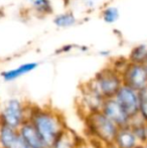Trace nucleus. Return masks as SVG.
I'll return each instance as SVG.
<instances>
[{"label": "nucleus", "instance_id": "9b49d317", "mask_svg": "<svg viewBox=\"0 0 147 148\" xmlns=\"http://www.w3.org/2000/svg\"><path fill=\"white\" fill-rule=\"evenodd\" d=\"M84 143L80 136L71 129L64 130L53 142L51 148H83Z\"/></svg>", "mask_w": 147, "mask_h": 148}, {"label": "nucleus", "instance_id": "f257e3e1", "mask_svg": "<svg viewBox=\"0 0 147 148\" xmlns=\"http://www.w3.org/2000/svg\"><path fill=\"white\" fill-rule=\"evenodd\" d=\"M28 121L34 126L47 147H51L57 136L68 128L63 114L51 107L30 104Z\"/></svg>", "mask_w": 147, "mask_h": 148}, {"label": "nucleus", "instance_id": "4be33fe9", "mask_svg": "<svg viewBox=\"0 0 147 148\" xmlns=\"http://www.w3.org/2000/svg\"><path fill=\"white\" fill-rule=\"evenodd\" d=\"M136 148H142V145H141V144H139V145H138V146L136 147Z\"/></svg>", "mask_w": 147, "mask_h": 148}, {"label": "nucleus", "instance_id": "6e6552de", "mask_svg": "<svg viewBox=\"0 0 147 148\" xmlns=\"http://www.w3.org/2000/svg\"><path fill=\"white\" fill-rule=\"evenodd\" d=\"M101 112L119 128L129 126L131 122V118L129 117V115L124 111L123 108L116 102L114 98L105 100Z\"/></svg>", "mask_w": 147, "mask_h": 148}, {"label": "nucleus", "instance_id": "20e7f679", "mask_svg": "<svg viewBox=\"0 0 147 148\" xmlns=\"http://www.w3.org/2000/svg\"><path fill=\"white\" fill-rule=\"evenodd\" d=\"M89 83L105 100L115 97L123 85L121 74L110 66L99 71Z\"/></svg>", "mask_w": 147, "mask_h": 148}, {"label": "nucleus", "instance_id": "dca6fc26", "mask_svg": "<svg viewBox=\"0 0 147 148\" xmlns=\"http://www.w3.org/2000/svg\"><path fill=\"white\" fill-rule=\"evenodd\" d=\"M127 59L129 62L132 64H143L147 60V45L141 43V45H135L130 51Z\"/></svg>", "mask_w": 147, "mask_h": 148}, {"label": "nucleus", "instance_id": "9d476101", "mask_svg": "<svg viewBox=\"0 0 147 148\" xmlns=\"http://www.w3.org/2000/svg\"><path fill=\"white\" fill-rule=\"evenodd\" d=\"M0 148H29L19 136L18 130L0 125Z\"/></svg>", "mask_w": 147, "mask_h": 148}, {"label": "nucleus", "instance_id": "a211bd4d", "mask_svg": "<svg viewBox=\"0 0 147 148\" xmlns=\"http://www.w3.org/2000/svg\"><path fill=\"white\" fill-rule=\"evenodd\" d=\"M120 17V12L117 7L110 6V7L105 8L102 11V18L106 23L112 24L115 23Z\"/></svg>", "mask_w": 147, "mask_h": 148}, {"label": "nucleus", "instance_id": "aec40b11", "mask_svg": "<svg viewBox=\"0 0 147 148\" xmlns=\"http://www.w3.org/2000/svg\"><path fill=\"white\" fill-rule=\"evenodd\" d=\"M91 144L93 145L94 148H112L111 146H101V145H95V144H93V143H91Z\"/></svg>", "mask_w": 147, "mask_h": 148}, {"label": "nucleus", "instance_id": "2eb2a0df", "mask_svg": "<svg viewBox=\"0 0 147 148\" xmlns=\"http://www.w3.org/2000/svg\"><path fill=\"white\" fill-rule=\"evenodd\" d=\"M53 24L59 28H69L77 23V17L72 11H65L59 13L53 17Z\"/></svg>", "mask_w": 147, "mask_h": 148}, {"label": "nucleus", "instance_id": "f03ea898", "mask_svg": "<svg viewBox=\"0 0 147 148\" xmlns=\"http://www.w3.org/2000/svg\"><path fill=\"white\" fill-rule=\"evenodd\" d=\"M84 130L91 143L101 146H111L119 127L102 112L89 114L84 118Z\"/></svg>", "mask_w": 147, "mask_h": 148}, {"label": "nucleus", "instance_id": "6ab92c4d", "mask_svg": "<svg viewBox=\"0 0 147 148\" xmlns=\"http://www.w3.org/2000/svg\"><path fill=\"white\" fill-rule=\"evenodd\" d=\"M140 102H139V113L138 116L147 123V89L139 92Z\"/></svg>", "mask_w": 147, "mask_h": 148}, {"label": "nucleus", "instance_id": "412c9836", "mask_svg": "<svg viewBox=\"0 0 147 148\" xmlns=\"http://www.w3.org/2000/svg\"><path fill=\"white\" fill-rule=\"evenodd\" d=\"M142 66H143V68H144V70H145V72H146V74H147V60L145 62H144L143 64H142Z\"/></svg>", "mask_w": 147, "mask_h": 148}, {"label": "nucleus", "instance_id": "39448f33", "mask_svg": "<svg viewBox=\"0 0 147 148\" xmlns=\"http://www.w3.org/2000/svg\"><path fill=\"white\" fill-rule=\"evenodd\" d=\"M105 99L92 87L90 83L83 85L78 100V108L80 109L83 118L89 114L100 112Z\"/></svg>", "mask_w": 147, "mask_h": 148}, {"label": "nucleus", "instance_id": "1a4fd4ad", "mask_svg": "<svg viewBox=\"0 0 147 148\" xmlns=\"http://www.w3.org/2000/svg\"><path fill=\"white\" fill-rule=\"evenodd\" d=\"M18 133H19V136L21 140L23 141V143L29 148L46 147L39 133L37 132L34 126L28 120L19 127Z\"/></svg>", "mask_w": 147, "mask_h": 148}, {"label": "nucleus", "instance_id": "f8f14e48", "mask_svg": "<svg viewBox=\"0 0 147 148\" xmlns=\"http://www.w3.org/2000/svg\"><path fill=\"white\" fill-rule=\"evenodd\" d=\"M38 68V62H24V64H19L18 66H15L13 69H9L1 73V78L4 82L10 83L20 79L21 77L26 76L30 74L31 72L36 71Z\"/></svg>", "mask_w": 147, "mask_h": 148}, {"label": "nucleus", "instance_id": "b1692460", "mask_svg": "<svg viewBox=\"0 0 147 148\" xmlns=\"http://www.w3.org/2000/svg\"><path fill=\"white\" fill-rule=\"evenodd\" d=\"M44 148H51V147H47V146H46V147H44Z\"/></svg>", "mask_w": 147, "mask_h": 148}, {"label": "nucleus", "instance_id": "0eeeda50", "mask_svg": "<svg viewBox=\"0 0 147 148\" xmlns=\"http://www.w3.org/2000/svg\"><path fill=\"white\" fill-rule=\"evenodd\" d=\"M123 85L141 92L147 89V74L142 64L129 62L121 73Z\"/></svg>", "mask_w": 147, "mask_h": 148}, {"label": "nucleus", "instance_id": "4468645a", "mask_svg": "<svg viewBox=\"0 0 147 148\" xmlns=\"http://www.w3.org/2000/svg\"><path fill=\"white\" fill-rule=\"evenodd\" d=\"M130 129L135 135L137 140L140 144H144L147 142L146 140V122H144L139 116L131 119V122L129 125Z\"/></svg>", "mask_w": 147, "mask_h": 148}, {"label": "nucleus", "instance_id": "5701e85b", "mask_svg": "<svg viewBox=\"0 0 147 148\" xmlns=\"http://www.w3.org/2000/svg\"><path fill=\"white\" fill-rule=\"evenodd\" d=\"M146 140H147V123H146Z\"/></svg>", "mask_w": 147, "mask_h": 148}, {"label": "nucleus", "instance_id": "ddd939ff", "mask_svg": "<svg viewBox=\"0 0 147 148\" xmlns=\"http://www.w3.org/2000/svg\"><path fill=\"white\" fill-rule=\"evenodd\" d=\"M139 141L133 134L129 126L119 128L115 136L112 148H136L139 145Z\"/></svg>", "mask_w": 147, "mask_h": 148}, {"label": "nucleus", "instance_id": "423d86ee", "mask_svg": "<svg viewBox=\"0 0 147 148\" xmlns=\"http://www.w3.org/2000/svg\"><path fill=\"white\" fill-rule=\"evenodd\" d=\"M114 99L123 108L131 119L138 116L139 113V92L130 88L126 85H122L119 91L116 93Z\"/></svg>", "mask_w": 147, "mask_h": 148}, {"label": "nucleus", "instance_id": "f3484780", "mask_svg": "<svg viewBox=\"0 0 147 148\" xmlns=\"http://www.w3.org/2000/svg\"><path fill=\"white\" fill-rule=\"evenodd\" d=\"M30 7L39 15H49L53 12V6L51 0H28Z\"/></svg>", "mask_w": 147, "mask_h": 148}, {"label": "nucleus", "instance_id": "7ed1b4c3", "mask_svg": "<svg viewBox=\"0 0 147 148\" xmlns=\"http://www.w3.org/2000/svg\"><path fill=\"white\" fill-rule=\"evenodd\" d=\"M30 103L20 98L11 97L0 104V125L18 130L28 120Z\"/></svg>", "mask_w": 147, "mask_h": 148}]
</instances>
